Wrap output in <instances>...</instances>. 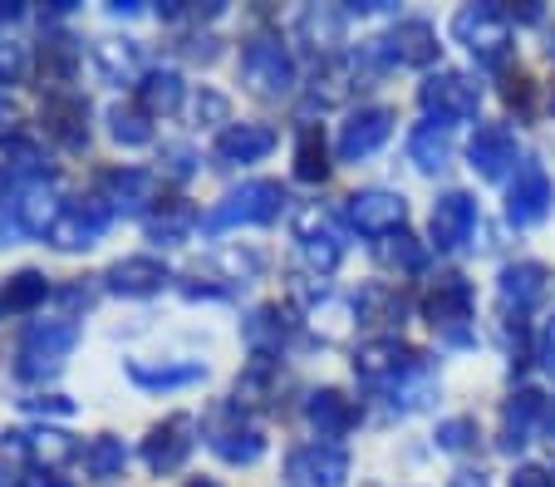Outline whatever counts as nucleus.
<instances>
[{
  "label": "nucleus",
  "instance_id": "nucleus-46",
  "mask_svg": "<svg viewBox=\"0 0 555 487\" xmlns=\"http://www.w3.org/2000/svg\"><path fill=\"white\" fill-rule=\"evenodd\" d=\"M506 104H531V79H506Z\"/></svg>",
  "mask_w": 555,
  "mask_h": 487
},
{
  "label": "nucleus",
  "instance_id": "nucleus-23",
  "mask_svg": "<svg viewBox=\"0 0 555 487\" xmlns=\"http://www.w3.org/2000/svg\"><path fill=\"white\" fill-rule=\"evenodd\" d=\"M271 149H275L271 124H227L217 133V158L227 163V168H236V163H261Z\"/></svg>",
  "mask_w": 555,
  "mask_h": 487
},
{
  "label": "nucleus",
  "instance_id": "nucleus-53",
  "mask_svg": "<svg viewBox=\"0 0 555 487\" xmlns=\"http://www.w3.org/2000/svg\"><path fill=\"white\" fill-rule=\"evenodd\" d=\"M15 15H21V5H0V25H5V21H15Z\"/></svg>",
  "mask_w": 555,
  "mask_h": 487
},
{
  "label": "nucleus",
  "instance_id": "nucleus-34",
  "mask_svg": "<svg viewBox=\"0 0 555 487\" xmlns=\"http://www.w3.org/2000/svg\"><path fill=\"white\" fill-rule=\"evenodd\" d=\"M349 79H354V60H330L320 75H314L310 89V108H330L349 94Z\"/></svg>",
  "mask_w": 555,
  "mask_h": 487
},
{
  "label": "nucleus",
  "instance_id": "nucleus-54",
  "mask_svg": "<svg viewBox=\"0 0 555 487\" xmlns=\"http://www.w3.org/2000/svg\"><path fill=\"white\" fill-rule=\"evenodd\" d=\"M188 487H217V483H202V477H197V483H188Z\"/></svg>",
  "mask_w": 555,
  "mask_h": 487
},
{
  "label": "nucleus",
  "instance_id": "nucleus-41",
  "mask_svg": "<svg viewBox=\"0 0 555 487\" xmlns=\"http://www.w3.org/2000/svg\"><path fill=\"white\" fill-rule=\"evenodd\" d=\"M378 256H384L388 266H403V271H418L423 261H428V252H423L418 242H413L409 232H399V236H388L384 246H378Z\"/></svg>",
  "mask_w": 555,
  "mask_h": 487
},
{
  "label": "nucleus",
  "instance_id": "nucleus-29",
  "mask_svg": "<svg viewBox=\"0 0 555 487\" xmlns=\"http://www.w3.org/2000/svg\"><path fill=\"white\" fill-rule=\"evenodd\" d=\"M178 104H182V79L172 75V69H153V75H143V85H138V108H143L147 118L178 114Z\"/></svg>",
  "mask_w": 555,
  "mask_h": 487
},
{
  "label": "nucleus",
  "instance_id": "nucleus-28",
  "mask_svg": "<svg viewBox=\"0 0 555 487\" xmlns=\"http://www.w3.org/2000/svg\"><path fill=\"white\" fill-rule=\"evenodd\" d=\"M295 335V316L281 306H261L251 320H246V339L256 345V355H281V345Z\"/></svg>",
  "mask_w": 555,
  "mask_h": 487
},
{
  "label": "nucleus",
  "instance_id": "nucleus-36",
  "mask_svg": "<svg viewBox=\"0 0 555 487\" xmlns=\"http://www.w3.org/2000/svg\"><path fill=\"white\" fill-rule=\"evenodd\" d=\"M300 35H310L314 50H335L339 40H345V15L335 11H320V5H310V11L300 15Z\"/></svg>",
  "mask_w": 555,
  "mask_h": 487
},
{
  "label": "nucleus",
  "instance_id": "nucleus-50",
  "mask_svg": "<svg viewBox=\"0 0 555 487\" xmlns=\"http://www.w3.org/2000/svg\"><path fill=\"white\" fill-rule=\"evenodd\" d=\"M21 487H69V483H60V477H54V473H30Z\"/></svg>",
  "mask_w": 555,
  "mask_h": 487
},
{
  "label": "nucleus",
  "instance_id": "nucleus-43",
  "mask_svg": "<svg viewBox=\"0 0 555 487\" xmlns=\"http://www.w3.org/2000/svg\"><path fill=\"white\" fill-rule=\"evenodd\" d=\"M25 75V50L11 40H0V85H15Z\"/></svg>",
  "mask_w": 555,
  "mask_h": 487
},
{
  "label": "nucleus",
  "instance_id": "nucleus-20",
  "mask_svg": "<svg viewBox=\"0 0 555 487\" xmlns=\"http://www.w3.org/2000/svg\"><path fill=\"white\" fill-rule=\"evenodd\" d=\"M172 275L168 266L157 261V256H124V261L108 266V291L114 296H157V291L168 286Z\"/></svg>",
  "mask_w": 555,
  "mask_h": 487
},
{
  "label": "nucleus",
  "instance_id": "nucleus-37",
  "mask_svg": "<svg viewBox=\"0 0 555 487\" xmlns=\"http://www.w3.org/2000/svg\"><path fill=\"white\" fill-rule=\"evenodd\" d=\"M108 133L124 143V149H143V143H153V128H147V114L143 108H124L118 104L114 114H108Z\"/></svg>",
  "mask_w": 555,
  "mask_h": 487
},
{
  "label": "nucleus",
  "instance_id": "nucleus-12",
  "mask_svg": "<svg viewBox=\"0 0 555 487\" xmlns=\"http://www.w3.org/2000/svg\"><path fill=\"white\" fill-rule=\"evenodd\" d=\"M555 207V182L551 172L541 168V163H521L512 178V192H506V217H512V227H535L545 222Z\"/></svg>",
  "mask_w": 555,
  "mask_h": 487
},
{
  "label": "nucleus",
  "instance_id": "nucleus-51",
  "mask_svg": "<svg viewBox=\"0 0 555 487\" xmlns=\"http://www.w3.org/2000/svg\"><path fill=\"white\" fill-rule=\"evenodd\" d=\"M452 487H487V477L482 473H457L452 477Z\"/></svg>",
  "mask_w": 555,
  "mask_h": 487
},
{
  "label": "nucleus",
  "instance_id": "nucleus-17",
  "mask_svg": "<svg viewBox=\"0 0 555 487\" xmlns=\"http://www.w3.org/2000/svg\"><path fill=\"white\" fill-rule=\"evenodd\" d=\"M0 453L5 458H30L40 467H60L79 453L69 434H54V428H21V434H5L0 438Z\"/></svg>",
  "mask_w": 555,
  "mask_h": 487
},
{
  "label": "nucleus",
  "instance_id": "nucleus-18",
  "mask_svg": "<svg viewBox=\"0 0 555 487\" xmlns=\"http://www.w3.org/2000/svg\"><path fill=\"white\" fill-rule=\"evenodd\" d=\"M472 227H477V202L467 192H442L433 202V246L438 252H457L472 236Z\"/></svg>",
  "mask_w": 555,
  "mask_h": 487
},
{
  "label": "nucleus",
  "instance_id": "nucleus-9",
  "mask_svg": "<svg viewBox=\"0 0 555 487\" xmlns=\"http://www.w3.org/2000/svg\"><path fill=\"white\" fill-rule=\"evenodd\" d=\"M364 60H393L409 64V69H428L438 60V30L428 21H399L384 40H369Z\"/></svg>",
  "mask_w": 555,
  "mask_h": 487
},
{
  "label": "nucleus",
  "instance_id": "nucleus-16",
  "mask_svg": "<svg viewBox=\"0 0 555 487\" xmlns=\"http://www.w3.org/2000/svg\"><path fill=\"white\" fill-rule=\"evenodd\" d=\"M295 242H300V256L310 261V271L330 275L339 266V256H345V246H339L335 236V222H330L320 207H305L300 217H295Z\"/></svg>",
  "mask_w": 555,
  "mask_h": 487
},
{
  "label": "nucleus",
  "instance_id": "nucleus-31",
  "mask_svg": "<svg viewBox=\"0 0 555 487\" xmlns=\"http://www.w3.org/2000/svg\"><path fill=\"white\" fill-rule=\"evenodd\" d=\"M202 364H143V360H128V380L143 384V389H178V384H197L202 380Z\"/></svg>",
  "mask_w": 555,
  "mask_h": 487
},
{
  "label": "nucleus",
  "instance_id": "nucleus-4",
  "mask_svg": "<svg viewBox=\"0 0 555 487\" xmlns=\"http://www.w3.org/2000/svg\"><path fill=\"white\" fill-rule=\"evenodd\" d=\"M418 104L428 108V124H462V118H477L482 108V85L472 75H457V69H438V75L423 79Z\"/></svg>",
  "mask_w": 555,
  "mask_h": 487
},
{
  "label": "nucleus",
  "instance_id": "nucleus-27",
  "mask_svg": "<svg viewBox=\"0 0 555 487\" xmlns=\"http://www.w3.org/2000/svg\"><path fill=\"white\" fill-rule=\"evenodd\" d=\"M60 213H64V202H54L50 182H30V188L21 192V202H15V222H21L25 236H50Z\"/></svg>",
  "mask_w": 555,
  "mask_h": 487
},
{
  "label": "nucleus",
  "instance_id": "nucleus-8",
  "mask_svg": "<svg viewBox=\"0 0 555 487\" xmlns=\"http://www.w3.org/2000/svg\"><path fill=\"white\" fill-rule=\"evenodd\" d=\"M423 316H428V325L438 330L448 345H467L472 330V286L462 281V275H442L438 286H433V296L423 300Z\"/></svg>",
  "mask_w": 555,
  "mask_h": 487
},
{
  "label": "nucleus",
  "instance_id": "nucleus-39",
  "mask_svg": "<svg viewBox=\"0 0 555 487\" xmlns=\"http://www.w3.org/2000/svg\"><path fill=\"white\" fill-rule=\"evenodd\" d=\"M433 389H438V380H433V374L418 364L409 380L393 384V409H423V403L433 399Z\"/></svg>",
  "mask_w": 555,
  "mask_h": 487
},
{
  "label": "nucleus",
  "instance_id": "nucleus-11",
  "mask_svg": "<svg viewBox=\"0 0 555 487\" xmlns=\"http://www.w3.org/2000/svg\"><path fill=\"white\" fill-rule=\"evenodd\" d=\"M345 217H349V227L364 236H399L403 222H409V202H403L399 192L369 188L345 202Z\"/></svg>",
  "mask_w": 555,
  "mask_h": 487
},
{
  "label": "nucleus",
  "instance_id": "nucleus-33",
  "mask_svg": "<svg viewBox=\"0 0 555 487\" xmlns=\"http://www.w3.org/2000/svg\"><path fill=\"white\" fill-rule=\"evenodd\" d=\"M44 296H50V281H44L40 271H21L5 281V291H0V310H11V316H25V310L44 306Z\"/></svg>",
  "mask_w": 555,
  "mask_h": 487
},
{
  "label": "nucleus",
  "instance_id": "nucleus-44",
  "mask_svg": "<svg viewBox=\"0 0 555 487\" xmlns=\"http://www.w3.org/2000/svg\"><path fill=\"white\" fill-rule=\"evenodd\" d=\"M512 487H555V483H551V473H545V467H516Z\"/></svg>",
  "mask_w": 555,
  "mask_h": 487
},
{
  "label": "nucleus",
  "instance_id": "nucleus-3",
  "mask_svg": "<svg viewBox=\"0 0 555 487\" xmlns=\"http://www.w3.org/2000/svg\"><path fill=\"white\" fill-rule=\"evenodd\" d=\"M242 75L256 94L266 99H285L295 89V60L285 50L281 35H251L242 50Z\"/></svg>",
  "mask_w": 555,
  "mask_h": 487
},
{
  "label": "nucleus",
  "instance_id": "nucleus-15",
  "mask_svg": "<svg viewBox=\"0 0 555 487\" xmlns=\"http://www.w3.org/2000/svg\"><path fill=\"white\" fill-rule=\"evenodd\" d=\"M388 133H393V108H384V104L359 108V114H349V124L339 128V158L345 163L369 158V153H378L388 143Z\"/></svg>",
  "mask_w": 555,
  "mask_h": 487
},
{
  "label": "nucleus",
  "instance_id": "nucleus-49",
  "mask_svg": "<svg viewBox=\"0 0 555 487\" xmlns=\"http://www.w3.org/2000/svg\"><path fill=\"white\" fill-rule=\"evenodd\" d=\"M15 232H21V222H15V217L5 213V202H0V242H11Z\"/></svg>",
  "mask_w": 555,
  "mask_h": 487
},
{
  "label": "nucleus",
  "instance_id": "nucleus-6",
  "mask_svg": "<svg viewBox=\"0 0 555 487\" xmlns=\"http://www.w3.org/2000/svg\"><path fill=\"white\" fill-rule=\"evenodd\" d=\"M207 444H211V453L231 467H251V463H261V453H266V434L251 419H242V403H227L221 413H211Z\"/></svg>",
  "mask_w": 555,
  "mask_h": 487
},
{
  "label": "nucleus",
  "instance_id": "nucleus-47",
  "mask_svg": "<svg viewBox=\"0 0 555 487\" xmlns=\"http://www.w3.org/2000/svg\"><path fill=\"white\" fill-rule=\"evenodd\" d=\"M202 114H207V118H227V99H221V94H202L197 99V118Z\"/></svg>",
  "mask_w": 555,
  "mask_h": 487
},
{
  "label": "nucleus",
  "instance_id": "nucleus-5",
  "mask_svg": "<svg viewBox=\"0 0 555 487\" xmlns=\"http://www.w3.org/2000/svg\"><path fill=\"white\" fill-rule=\"evenodd\" d=\"M74 345H79V325H74V320H35L21 339V374L25 380L54 374L69 360Z\"/></svg>",
  "mask_w": 555,
  "mask_h": 487
},
{
  "label": "nucleus",
  "instance_id": "nucleus-38",
  "mask_svg": "<svg viewBox=\"0 0 555 487\" xmlns=\"http://www.w3.org/2000/svg\"><path fill=\"white\" fill-rule=\"evenodd\" d=\"M192 222H197V217H192L182 202H172L168 213H153V217H147V236H153V242H182V236L192 232Z\"/></svg>",
  "mask_w": 555,
  "mask_h": 487
},
{
  "label": "nucleus",
  "instance_id": "nucleus-13",
  "mask_svg": "<svg viewBox=\"0 0 555 487\" xmlns=\"http://www.w3.org/2000/svg\"><path fill=\"white\" fill-rule=\"evenodd\" d=\"M192 448H197V419H192V413H168V419L143 438V463L153 467V473H178Z\"/></svg>",
  "mask_w": 555,
  "mask_h": 487
},
{
  "label": "nucleus",
  "instance_id": "nucleus-7",
  "mask_svg": "<svg viewBox=\"0 0 555 487\" xmlns=\"http://www.w3.org/2000/svg\"><path fill=\"white\" fill-rule=\"evenodd\" d=\"M108 222H114V207H108L104 197L64 202V213L54 217V227H50V246H60V252H85V246H94L99 236L108 232Z\"/></svg>",
  "mask_w": 555,
  "mask_h": 487
},
{
  "label": "nucleus",
  "instance_id": "nucleus-10",
  "mask_svg": "<svg viewBox=\"0 0 555 487\" xmlns=\"http://www.w3.org/2000/svg\"><path fill=\"white\" fill-rule=\"evenodd\" d=\"M285 483L291 487H345L349 453L339 444H305L285 458Z\"/></svg>",
  "mask_w": 555,
  "mask_h": 487
},
{
  "label": "nucleus",
  "instance_id": "nucleus-52",
  "mask_svg": "<svg viewBox=\"0 0 555 487\" xmlns=\"http://www.w3.org/2000/svg\"><path fill=\"white\" fill-rule=\"evenodd\" d=\"M545 364H551V370H555V320H551V325H545Z\"/></svg>",
  "mask_w": 555,
  "mask_h": 487
},
{
  "label": "nucleus",
  "instance_id": "nucleus-48",
  "mask_svg": "<svg viewBox=\"0 0 555 487\" xmlns=\"http://www.w3.org/2000/svg\"><path fill=\"white\" fill-rule=\"evenodd\" d=\"M15 124H21V114H15V104H5V99H0V138H5V133H15Z\"/></svg>",
  "mask_w": 555,
  "mask_h": 487
},
{
  "label": "nucleus",
  "instance_id": "nucleus-2",
  "mask_svg": "<svg viewBox=\"0 0 555 487\" xmlns=\"http://www.w3.org/2000/svg\"><path fill=\"white\" fill-rule=\"evenodd\" d=\"M452 35L467 44L477 64H502L512 54V15L502 5H467L452 15Z\"/></svg>",
  "mask_w": 555,
  "mask_h": 487
},
{
  "label": "nucleus",
  "instance_id": "nucleus-24",
  "mask_svg": "<svg viewBox=\"0 0 555 487\" xmlns=\"http://www.w3.org/2000/svg\"><path fill=\"white\" fill-rule=\"evenodd\" d=\"M104 202L114 213H143L147 202H157V178L147 168H114L104 178Z\"/></svg>",
  "mask_w": 555,
  "mask_h": 487
},
{
  "label": "nucleus",
  "instance_id": "nucleus-30",
  "mask_svg": "<svg viewBox=\"0 0 555 487\" xmlns=\"http://www.w3.org/2000/svg\"><path fill=\"white\" fill-rule=\"evenodd\" d=\"M409 158H413V168H418V172H442V168H448V158H452V138H448V128H442V124H423V128H413V138H409Z\"/></svg>",
  "mask_w": 555,
  "mask_h": 487
},
{
  "label": "nucleus",
  "instance_id": "nucleus-25",
  "mask_svg": "<svg viewBox=\"0 0 555 487\" xmlns=\"http://www.w3.org/2000/svg\"><path fill=\"white\" fill-rule=\"evenodd\" d=\"M89 104L79 94H50L44 99V128H50L54 138H60L64 149H85V138H89Z\"/></svg>",
  "mask_w": 555,
  "mask_h": 487
},
{
  "label": "nucleus",
  "instance_id": "nucleus-26",
  "mask_svg": "<svg viewBox=\"0 0 555 487\" xmlns=\"http://www.w3.org/2000/svg\"><path fill=\"white\" fill-rule=\"evenodd\" d=\"M541 409H545V399L535 389L512 394V403H506V413H502V448L506 453H516V448L531 444L535 424H541Z\"/></svg>",
  "mask_w": 555,
  "mask_h": 487
},
{
  "label": "nucleus",
  "instance_id": "nucleus-14",
  "mask_svg": "<svg viewBox=\"0 0 555 487\" xmlns=\"http://www.w3.org/2000/svg\"><path fill=\"white\" fill-rule=\"evenodd\" d=\"M418 364L423 360L409 350V345H403L399 335L369 339V345H359V355H354V374H359V380H364V384H388V389H393L399 380H409Z\"/></svg>",
  "mask_w": 555,
  "mask_h": 487
},
{
  "label": "nucleus",
  "instance_id": "nucleus-45",
  "mask_svg": "<svg viewBox=\"0 0 555 487\" xmlns=\"http://www.w3.org/2000/svg\"><path fill=\"white\" fill-rule=\"evenodd\" d=\"M25 409H30V413H74V403L60 399V394H50V399L40 394V399H25Z\"/></svg>",
  "mask_w": 555,
  "mask_h": 487
},
{
  "label": "nucleus",
  "instance_id": "nucleus-22",
  "mask_svg": "<svg viewBox=\"0 0 555 487\" xmlns=\"http://www.w3.org/2000/svg\"><path fill=\"white\" fill-rule=\"evenodd\" d=\"M305 419H310V428L320 434V444H335V438H345L349 428L359 424V409L339 389H314L310 399H305Z\"/></svg>",
  "mask_w": 555,
  "mask_h": 487
},
{
  "label": "nucleus",
  "instance_id": "nucleus-32",
  "mask_svg": "<svg viewBox=\"0 0 555 487\" xmlns=\"http://www.w3.org/2000/svg\"><path fill=\"white\" fill-rule=\"evenodd\" d=\"M295 178L300 182H325L330 178V149L320 128H300L295 138Z\"/></svg>",
  "mask_w": 555,
  "mask_h": 487
},
{
  "label": "nucleus",
  "instance_id": "nucleus-19",
  "mask_svg": "<svg viewBox=\"0 0 555 487\" xmlns=\"http://www.w3.org/2000/svg\"><path fill=\"white\" fill-rule=\"evenodd\" d=\"M545 291H551V271H545L541 261H512L496 275V296H502V306L516 310V316H526Z\"/></svg>",
  "mask_w": 555,
  "mask_h": 487
},
{
  "label": "nucleus",
  "instance_id": "nucleus-42",
  "mask_svg": "<svg viewBox=\"0 0 555 487\" xmlns=\"http://www.w3.org/2000/svg\"><path fill=\"white\" fill-rule=\"evenodd\" d=\"M472 444H477V424H472L467 413L442 419V424H438V448H448V453H467Z\"/></svg>",
  "mask_w": 555,
  "mask_h": 487
},
{
  "label": "nucleus",
  "instance_id": "nucleus-21",
  "mask_svg": "<svg viewBox=\"0 0 555 487\" xmlns=\"http://www.w3.org/2000/svg\"><path fill=\"white\" fill-rule=\"evenodd\" d=\"M467 158H472V172H482V178H502V172L516 163V133L506 124H482L477 133H472V143H467Z\"/></svg>",
  "mask_w": 555,
  "mask_h": 487
},
{
  "label": "nucleus",
  "instance_id": "nucleus-40",
  "mask_svg": "<svg viewBox=\"0 0 555 487\" xmlns=\"http://www.w3.org/2000/svg\"><path fill=\"white\" fill-rule=\"evenodd\" d=\"M99 60H104V69L114 79H133L138 75V44H128V40H104L99 44Z\"/></svg>",
  "mask_w": 555,
  "mask_h": 487
},
{
  "label": "nucleus",
  "instance_id": "nucleus-1",
  "mask_svg": "<svg viewBox=\"0 0 555 487\" xmlns=\"http://www.w3.org/2000/svg\"><path fill=\"white\" fill-rule=\"evenodd\" d=\"M285 207V188L271 178H256V182H242V188H231L227 197L202 217L207 232H227V227H261V222H275Z\"/></svg>",
  "mask_w": 555,
  "mask_h": 487
},
{
  "label": "nucleus",
  "instance_id": "nucleus-35",
  "mask_svg": "<svg viewBox=\"0 0 555 487\" xmlns=\"http://www.w3.org/2000/svg\"><path fill=\"white\" fill-rule=\"evenodd\" d=\"M85 467L94 477H118L128 467V448H124V438H114V434H99V438H89V448H85Z\"/></svg>",
  "mask_w": 555,
  "mask_h": 487
}]
</instances>
